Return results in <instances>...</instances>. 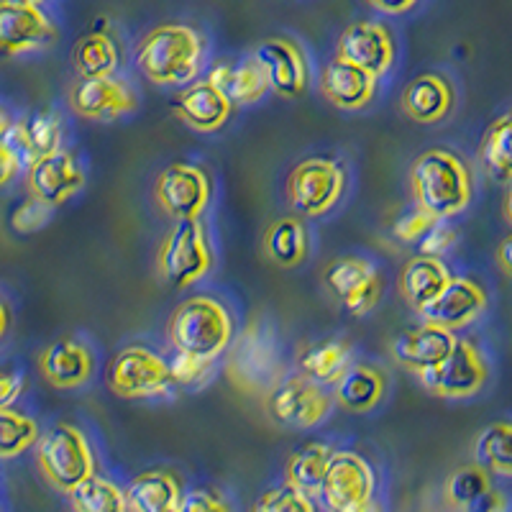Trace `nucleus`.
Returning <instances> with one entry per match:
<instances>
[{"label": "nucleus", "instance_id": "ea45409f", "mask_svg": "<svg viewBox=\"0 0 512 512\" xmlns=\"http://www.w3.org/2000/svg\"><path fill=\"white\" fill-rule=\"evenodd\" d=\"M251 512H315L313 497L292 487L290 482L269 487L251 505Z\"/></svg>", "mask_w": 512, "mask_h": 512}, {"label": "nucleus", "instance_id": "2f4dec72", "mask_svg": "<svg viewBox=\"0 0 512 512\" xmlns=\"http://www.w3.org/2000/svg\"><path fill=\"white\" fill-rule=\"evenodd\" d=\"M333 448L323 441H310L300 446L295 454L287 459L285 466V482L297 487L300 492L310 497L320 495L323 479H326L328 464H331Z\"/></svg>", "mask_w": 512, "mask_h": 512}, {"label": "nucleus", "instance_id": "39448f33", "mask_svg": "<svg viewBox=\"0 0 512 512\" xmlns=\"http://www.w3.org/2000/svg\"><path fill=\"white\" fill-rule=\"evenodd\" d=\"M226 354L228 379L246 395H269L274 384L285 377L277 338L264 323H254L241 336L233 338Z\"/></svg>", "mask_w": 512, "mask_h": 512}, {"label": "nucleus", "instance_id": "7ed1b4c3", "mask_svg": "<svg viewBox=\"0 0 512 512\" xmlns=\"http://www.w3.org/2000/svg\"><path fill=\"white\" fill-rule=\"evenodd\" d=\"M167 338L175 351L218 361L236 338V318L218 297L190 295L169 315Z\"/></svg>", "mask_w": 512, "mask_h": 512}, {"label": "nucleus", "instance_id": "37998d69", "mask_svg": "<svg viewBox=\"0 0 512 512\" xmlns=\"http://www.w3.org/2000/svg\"><path fill=\"white\" fill-rule=\"evenodd\" d=\"M459 241V231L448 221H438L431 231L425 233L423 239L418 241V254L425 256H443L454 249Z\"/></svg>", "mask_w": 512, "mask_h": 512}, {"label": "nucleus", "instance_id": "a211bd4d", "mask_svg": "<svg viewBox=\"0 0 512 512\" xmlns=\"http://www.w3.org/2000/svg\"><path fill=\"white\" fill-rule=\"evenodd\" d=\"M489 308V295L484 285L474 277H464V274H454L451 282L441 290L436 300L425 305L418 313L420 320L441 326L451 333L466 331L474 326Z\"/></svg>", "mask_w": 512, "mask_h": 512}, {"label": "nucleus", "instance_id": "603ef678", "mask_svg": "<svg viewBox=\"0 0 512 512\" xmlns=\"http://www.w3.org/2000/svg\"><path fill=\"white\" fill-rule=\"evenodd\" d=\"M13 123H16V121H13L11 113H8L6 108H3V105H0V141H3V136L8 134V128H11Z\"/></svg>", "mask_w": 512, "mask_h": 512}, {"label": "nucleus", "instance_id": "72a5a7b5", "mask_svg": "<svg viewBox=\"0 0 512 512\" xmlns=\"http://www.w3.org/2000/svg\"><path fill=\"white\" fill-rule=\"evenodd\" d=\"M474 459L482 464L489 474L512 479V423L500 420V423L487 425L474 441Z\"/></svg>", "mask_w": 512, "mask_h": 512}, {"label": "nucleus", "instance_id": "f03ea898", "mask_svg": "<svg viewBox=\"0 0 512 512\" xmlns=\"http://www.w3.org/2000/svg\"><path fill=\"white\" fill-rule=\"evenodd\" d=\"M410 190L420 208L451 221L474 200L477 180L472 164L448 146H431L415 157L410 167Z\"/></svg>", "mask_w": 512, "mask_h": 512}, {"label": "nucleus", "instance_id": "4468645a", "mask_svg": "<svg viewBox=\"0 0 512 512\" xmlns=\"http://www.w3.org/2000/svg\"><path fill=\"white\" fill-rule=\"evenodd\" d=\"M57 41V24L36 3L0 0V54L21 57L41 52Z\"/></svg>", "mask_w": 512, "mask_h": 512}, {"label": "nucleus", "instance_id": "a18cd8bd", "mask_svg": "<svg viewBox=\"0 0 512 512\" xmlns=\"http://www.w3.org/2000/svg\"><path fill=\"white\" fill-rule=\"evenodd\" d=\"M26 379L18 369L0 367V408H13V402L24 395Z\"/></svg>", "mask_w": 512, "mask_h": 512}, {"label": "nucleus", "instance_id": "3c124183", "mask_svg": "<svg viewBox=\"0 0 512 512\" xmlns=\"http://www.w3.org/2000/svg\"><path fill=\"white\" fill-rule=\"evenodd\" d=\"M8 328H11V310H8L6 300L0 297V344H3V338L8 336Z\"/></svg>", "mask_w": 512, "mask_h": 512}, {"label": "nucleus", "instance_id": "c03bdc74", "mask_svg": "<svg viewBox=\"0 0 512 512\" xmlns=\"http://www.w3.org/2000/svg\"><path fill=\"white\" fill-rule=\"evenodd\" d=\"M180 512H233L226 497H221L216 489L195 487L182 495Z\"/></svg>", "mask_w": 512, "mask_h": 512}, {"label": "nucleus", "instance_id": "09e8293b", "mask_svg": "<svg viewBox=\"0 0 512 512\" xmlns=\"http://www.w3.org/2000/svg\"><path fill=\"white\" fill-rule=\"evenodd\" d=\"M510 507H507V500L502 492H497V489H492L487 497H482V500L477 502L474 507H469V510L464 512H507Z\"/></svg>", "mask_w": 512, "mask_h": 512}, {"label": "nucleus", "instance_id": "dca6fc26", "mask_svg": "<svg viewBox=\"0 0 512 512\" xmlns=\"http://www.w3.org/2000/svg\"><path fill=\"white\" fill-rule=\"evenodd\" d=\"M333 57L344 59V62L361 67L364 72L382 80L390 75L397 59V41L395 34L382 21H354L341 31L336 41V54Z\"/></svg>", "mask_w": 512, "mask_h": 512}, {"label": "nucleus", "instance_id": "1a4fd4ad", "mask_svg": "<svg viewBox=\"0 0 512 512\" xmlns=\"http://www.w3.org/2000/svg\"><path fill=\"white\" fill-rule=\"evenodd\" d=\"M318 497L328 512H384L377 500V474L356 451H333Z\"/></svg>", "mask_w": 512, "mask_h": 512}, {"label": "nucleus", "instance_id": "423d86ee", "mask_svg": "<svg viewBox=\"0 0 512 512\" xmlns=\"http://www.w3.org/2000/svg\"><path fill=\"white\" fill-rule=\"evenodd\" d=\"M36 461L49 484L70 495L77 484L95 474V451L85 431L72 423L52 425L36 443Z\"/></svg>", "mask_w": 512, "mask_h": 512}, {"label": "nucleus", "instance_id": "5701e85b", "mask_svg": "<svg viewBox=\"0 0 512 512\" xmlns=\"http://www.w3.org/2000/svg\"><path fill=\"white\" fill-rule=\"evenodd\" d=\"M172 111L192 131L216 134V131H221L231 121L233 103L208 77H203V80H195L185 85V88H180V93L172 100Z\"/></svg>", "mask_w": 512, "mask_h": 512}, {"label": "nucleus", "instance_id": "c85d7f7f", "mask_svg": "<svg viewBox=\"0 0 512 512\" xmlns=\"http://www.w3.org/2000/svg\"><path fill=\"white\" fill-rule=\"evenodd\" d=\"M295 361L297 372L313 382L333 387L336 379L354 364V349L346 338H320L300 346Z\"/></svg>", "mask_w": 512, "mask_h": 512}, {"label": "nucleus", "instance_id": "a19ab883", "mask_svg": "<svg viewBox=\"0 0 512 512\" xmlns=\"http://www.w3.org/2000/svg\"><path fill=\"white\" fill-rule=\"evenodd\" d=\"M438 221H443V218L433 216L431 210L420 208V205L415 203L413 208H408L405 213L397 216L395 226H392V236H395L400 244H418Z\"/></svg>", "mask_w": 512, "mask_h": 512}, {"label": "nucleus", "instance_id": "49530a36", "mask_svg": "<svg viewBox=\"0 0 512 512\" xmlns=\"http://www.w3.org/2000/svg\"><path fill=\"white\" fill-rule=\"evenodd\" d=\"M21 169L24 167H21V162L16 159V154H13L11 149H8V146L0 141V190L11 185Z\"/></svg>", "mask_w": 512, "mask_h": 512}, {"label": "nucleus", "instance_id": "864d4df0", "mask_svg": "<svg viewBox=\"0 0 512 512\" xmlns=\"http://www.w3.org/2000/svg\"><path fill=\"white\" fill-rule=\"evenodd\" d=\"M502 213H505V221L512 226V182H507L505 203H502Z\"/></svg>", "mask_w": 512, "mask_h": 512}, {"label": "nucleus", "instance_id": "9b49d317", "mask_svg": "<svg viewBox=\"0 0 512 512\" xmlns=\"http://www.w3.org/2000/svg\"><path fill=\"white\" fill-rule=\"evenodd\" d=\"M333 392L326 390V384L313 382L300 372L285 374L274 384L267 395V410L274 420L285 428L295 431H310L326 423L333 413Z\"/></svg>", "mask_w": 512, "mask_h": 512}, {"label": "nucleus", "instance_id": "ddd939ff", "mask_svg": "<svg viewBox=\"0 0 512 512\" xmlns=\"http://www.w3.org/2000/svg\"><path fill=\"white\" fill-rule=\"evenodd\" d=\"M251 57L267 72L274 95L287 100H300L308 95L313 70H310L308 52L300 41L290 36H272V39L259 41Z\"/></svg>", "mask_w": 512, "mask_h": 512}, {"label": "nucleus", "instance_id": "e433bc0d", "mask_svg": "<svg viewBox=\"0 0 512 512\" xmlns=\"http://www.w3.org/2000/svg\"><path fill=\"white\" fill-rule=\"evenodd\" d=\"M41 431L31 415L0 408V459H16L39 443Z\"/></svg>", "mask_w": 512, "mask_h": 512}, {"label": "nucleus", "instance_id": "79ce46f5", "mask_svg": "<svg viewBox=\"0 0 512 512\" xmlns=\"http://www.w3.org/2000/svg\"><path fill=\"white\" fill-rule=\"evenodd\" d=\"M52 213H54V205L44 203L39 198H26L24 203L18 205L16 210L11 213V228L21 236H29V233L41 231V228L47 226L52 221Z\"/></svg>", "mask_w": 512, "mask_h": 512}, {"label": "nucleus", "instance_id": "4c0bfd02", "mask_svg": "<svg viewBox=\"0 0 512 512\" xmlns=\"http://www.w3.org/2000/svg\"><path fill=\"white\" fill-rule=\"evenodd\" d=\"M24 128H26V136H29V144H31V149H34L36 159L47 157V154H54L62 149L64 123L54 111L31 113V116L24 121Z\"/></svg>", "mask_w": 512, "mask_h": 512}, {"label": "nucleus", "instance_id": "0eeeda50", "mask_svg": "<svg viewBox=\"0 0 512 512\" xmlns=\"http://www.w3.org/2000/svg\"><path fill=\"white\" fill-rule=\"evenodd\" d=\"M105 387L123 400H157L175 390L169 361L146 344H128L105 367Z\"/></svg>", "mask_w": 512, "mask_h": 512}, {"label": "nucleus", "instance_id": "a878e982", "mask_svg": "<svg viewBox=\"0 0 512 512\" xmlns=\"http://www.w3.org/2000/svg\"><path fill=\"white\" fill-rule=\"evenodd\" d=\"M208 77L233 105H254L272 93L267 80V72L254 57H246L241 62H226L218 59L210 64Z\"/></svg>", "mask_w": 512, "mask_h": 512}, {"label": "nucleus", "instance_id": "20e7f679", "mask_svg": "<svg viewBox=\"0 0 512 512\" xmlns=\"http://www.w3.org/2000/svg\"><path fill=\"white\" fill-rule=\"evenodd\" d=\"M216 267V249L203 218L175 221L157 251L159 277L177 290L198 285Z\"/></svg>", "mask_w": 512, "mask_h": 512}, {"label": "nucleus", "instance_id": "5fc2aeb1", "mask_svg": "<svg viewBox=\"0 0 512 512\" xmlns=\"http://www.w3.org/2000/svg\"><path fill=\"white\" fill-rule=\"evenodd\" d=\"M24 3H36V6H41V3H44V0H24Z\"/></svg>", "mask_w": 512, "mask_h": 512}, {"label": "nucleus", "instance_id": "de8ad7c7", "mask_svg": "<svg viewBox=\"0 0 512 512\" xmlns=\"http://www.w3.org/2000/svg\"><path fill=\"white\" fill-rule=\"evenodd\" d=\"M367 3L384 16H405L418 6L420 0H367Z\"/></svg>", "mask_w": 512, "mask_h": 512}, {"label": "nucleus", "instance_id": "c756f323", "mask_svg": "<svg viewBox=\"0 0 512 512\" xmlns=\"http://www.w3.org/2000/svg\"><path fill=\"white\" fill-rule=\"evenodd\" d=\"M310 231L303 216L277 218L264 231V254L272 264L282 269H297L308 262L310 256Z\"/></svg>", "mask_w": 512, "mask_h": 512}, {"label": "nucleus", "instance_id": "7c9ffc66", "mask_svg": "<svg viewBox=\"0 0 512 512\" xmlns=\"http://www.w3.org/2000/svg\"><path fill=\"white\" fill-rule=\"evenodd\" d=\"M72 64L80 77H113L121 70V47L116 36L105 29H95L77 39L72 49Z\"/></svg>", "mask_w": 512, "mask_h": 512}, {"label": "nucleus", "instance_id": "f3484780", "mask_svg": "<svg viewBox=\"0 0 512 512\" xmlns=\"http://www.w3.org/2000/svg\"><path fill=\"white\" fill-rule=\"evenodd\" d=\"M70 108L88 121H118L139 108V93L126 77H77L70 88Z\"/></svg>", "mask_w": 512, "mask_h": 512}, {"label": "nucleus", "instance_id": "8fccbe9b", "mask_svg": "<svg viewBox=\"0 0 512 512\" xmlns=\"http://www.w3.org/2000/svg\"><path fill=\"white\" fill-rule=\"evenodd\" d=\"M497 267H500V272L505 274V277L512 280V233L505 236V239L500 241V246H497Z\"/></svg>", "mask_w": 512, "mask_h": 512}, {"label": "nucleus", "instance_id": "473e14b6", "mask_svg": "<svg viewBox=\"0 0 512 512\" xmlns=\"http://www.w3.org/2000/svg\"><path fill=\"white\" fill-rule=\"evenodd\" d=\"M477 157L489 177L512 182V111L502 113L489 123L479 141Z\"/></svg>", "mask_w": 512, "mask_h": 512}, {"label": "nucleus", "instance_id": "6e6d98bb", "mask_svg": "<svg viewBox=\"0 0 512 512\" xmlns=\"http://www.w3.org/2000/svg\"><path fill=\"white\" fill-rule=\"evenodd\" d=\"M126 512H131V510H126Z\"/></svg>", "mask_w": 512, "mask_h": 512}, {"label": "nucleus", "instance_id": "f257e3e1", "mask_svg": "<svg viewBox=\"0 0 512 512\" xmlns=\"http://www.w3.org/2000/svg\"><path fill=\"white\" fill-rule=\"evenodd\" d=\"M134 59L141 75L157 88H185L208 67V36L180 21L159 24L141 36Z\"/></svg>", "mask_w": 512, "mask_h": 512}, {"label": "nucleus", "instance_id": "58836bf2", "mask_svg": "<svg viewBox=\"0 0 512 512\" xmlns=\"http://www.w3.org/2000/svg\"><path fill=\"white\" fill-rule=\"evenodd\" d=\"M167 361L172 382L180 390H203L205 384H210L216 377V361L213 359H200V356L175 351Z\"/></svg>", "mask_w": 512, "mask_h": 512}, {"label": "nucleus", "instance_id": "6ab92c4d", "mask_svg": "<svg viewBox=\"0 0 512 512\" xmlns=\"http://www.w3.org/2000/svg\"><path fill=\"white\" fill-rule=\"evenodd\" d=\"M85 182H88L85 167L67 149H59V152L47 154V157H39L26 169L29 195L54 205V208L75 198L77 192L85 187Z\"/></svg>", "mask_w": 512, "mask_h": 512}, {"label": "nucleus", "instance_id": "4d7b16f0", "mask_svg": "<svg viewBox=\"0 0 512 512\" xmlns=\"http://www.w3.org/2000/svg\"><path fill=\"white\" fill-rule=\"evenodd\" d=\"M507 512H512V510H507Z\"/></svg>", "mask_w": 512, "mask_h": 512}, {"label": "nucleus", "instance_id": "2eb2a0df", "mask_svg": "<svg viewBox=\"0 0 512 512\" xmlns=\"http://www.w3.org/2000/svg\"><path fill=\"white\" fill-rule=\"evenodd\" d=\"M328 292L338 297L351 315H367L384 295L382 272L364 256H338L323 272Z\"/></svg>", "mask_w": 512, "mask_h": 512}, {"label": "nucleus", "instance_id": "b1692460", "mask_svg": "<svg viewBox=\"0 0 512 512\" xmlns=\"http://www.w3.org/2000/svg\"><path fill=\"white\" fill-rule=\"evenodd\" d=\"M39 372L54 390H80L93 379L95 354L85 341L57 338L41 351Z\"/></svg>", "mask_w": 512, "mask_h": 512}, {"label": "nucleus", "instance_id": "6e6552de", "mask_svg": "<svg viewBox=\"0 0 512 512\" xmlns=\"http://www.w3.org/2000/svg\"><path fill=\"white\" fill-rule=\"evenodd\" d=\"M349 175L331 157H305L287 175V200L303 218L328 216L346 195Z\"/></svg>", "mask_w": 512, "mask_h": 512}, {"label": "nucleus", "instance_id": "bb28decb", "mask_svg": "<svg viewBox=\"0 0 512 512\" xmlns=\"http://www.w3.org/2000/svg\"><path fill=\"white\" fill-rule=\"evenodd\" d=\"M451 269L443 262V256H425L415 254L413 259L405 262V267L400 269V277H397V290H400L402 300L420 313L425 305L436 300L441 295L443 287L451 282Z\"/></svg>", "mask_w": 512, "mask_h": 512}, {"label": "nucleus", "instance_id": "f8f14e48", "mask_svg": "<svg viewBox=\"0 0 512 512\" xmlns=\"http://www.w3.org/2000/svg\"><path fill=\"white\" fill-rule=\"evenodd\" d=\"M213 200L208 169L195 162H172L154 180V203L172 221H198Z\"/></svg>", "mask_w": 512, "mask_h": 512}, {"label": "nucleus", "instance_id": "9d476101", "mask_svg": "<svg viewBox=\"0 0 512 512\" xmlns=\"http://www.w3.org/2000/svg\"><path fill=\"white\" fill-rule=\"evenodd\" d=\"M489 374L492 369L482 346L474 338H459L438 367L418 374V382L441 400H469L487 387Z\"/></svg>", "mask_w": 512, "mask_h": 512}, {"label": "nucleus", "instance_id": "4be33fe9", "mask_svg": "<svg viewBox=\"0 0 512 512\" xmlns=\"http://www.w3.org/2000/svg\"><path fill=\"white\" fill-rule=\"evenodd\" d=\"M400 108L410 121L420 126H436L454 113L456 85L443 72H423L405 85Z\"/></svg>", "mask_w": 512, "mask_h": 512}, {"label": "nucleus", "instance_id": "cd10ccee", "mask_svg": "<svg viewBox=\"0 0 512 512\" xmlns=\"http://www.w3.org/2000/svg\"><path fill=\"white\" fill-rule=\"evenodd\" d=\"M182 484L167 469H149L136 474L126 487L131 512H180Z\"/></svg>", "mask_w": 512, "mask_h": 512}, {"label": "nucleus", "instance_id": "f704fd0d", "mask_svg": "<svg viewBox=\"0 0 512 512\" xmlns=\"http://www.w3.org/2000/svg\"><path fill=\"white\" fill-rule=\"evenodd\" d=\"M75 512H126V489L118 487L108 477L93 474L70 492Z\"/></svg>", "mask_w": 512, "mask_h": 512}, {"label": "nucleus", "instance_id": "412c9836", "mask_svg": "<svg viewBox=\"0 0 512 512\" xmlns=\"http://www.w3.org/2000/svg\"><path fill=\"white\" fill-rule=\"evenodd\" d=\"M320 95L338 108V111H364L374 103L379 90V80L361 67L344 62V59H328L326 67L320 70L318 77Z\"/></svg>", "mask_w": 512, "mask_h": 512}, {"label": "nucleus", "instance_id": "393cba45", "mask_svg": "<svg viewBox=\"0 0 512 512\" xmlns=\"http://www.w3.org/2000/svg\"><path fill=\"white\" fill-rule=\"evenodd\" d=\"M390 377L377 364L354 361L331 387L333 400L346 413H369L387 397Z\"/></svg>", "mask_w": 512, "mask_h": 512}, {"label": "nucleus", "instance_id": "aec40b11", "mask_svg": "<svg viewBox=\"0 0 512 512\" xmlns=\"http://www.w3.org/2000/svg\"><path fill=\"white\" fill-rule=\"evenodd\" d=\"M456 341H459L456 333L420 320V323L405 328V331L392 338L390 354L395 364H400L402 369H408L410 374L418 377V374L438 367L454 351Z\"/></svg>", "mask_w": 512, "mask_h": 512}, {"label": "nucleus", "instance_id": "c9c22d12", "mask_svg": "<svg viewBox=\"0 0 512 512\" xmlns=\"http://www.w3.org/2000/svg\"><path fill=\"white\" fill-rule=\"evenodd\" d=\"M492 474L484 469L482 464H469L456 469L451 477L446 479V487H443V495L446 502L456 510H469V507L477 505L482 497H487L492 492Z\"/></svg>", "mask_w": 512, "mask_h": 512}]
</instances>
